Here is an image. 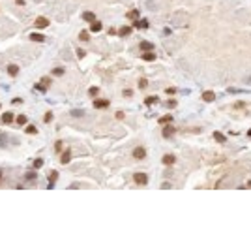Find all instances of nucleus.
<instances>
[{
    "label": "nucleus",
    "mask_w": 251,
    "mask_h": 250,
    "mask_svg": "<svg viewBox=\"0 0 251 250\" xmlns=\"http://www.w3.org/2000/svg\"><path fill=\"white\" fill-rule=\"evenodd\" d=\"M133 181L137 182V184H141V186H144L146 182H148V177L144 175V173H135L133 175Z\"/></svg>",
    "instance_id": "obj_1"
},
{
    "label": "nucleus",
    "mask_w": 251,
    "mask_h": 250,
    "mask_svg": "<svg viewBox=\"0 0 251 250\" xmlns=\"http://www.w3.org/2000/svg\"><path fill=\"white\" fill-rule=\"evenodd\" d=\"M34 25H36V28H45V26H49V19L47 17H36Z\"/></svg>",
    "instance_id": "obj_2"
},
{
    "label": "nucleus",
    "mask_w": 251,
    "mask_h": 250,
    "mask_svg": "<svg viewBox=\"0 0 251 250\" xmlns=\"http://www.w3.org/2000/svg\"><path fill=\"white\" fill-rule=\"evenodd\" d=\"M133 156H135V158H137V160H142V158H144V156H146V150H144V149H142V147H137V149H135V150H133Z\"/></svg>",
    "instance_id": "obj_3"
},
{
    "label": "nucleus",
    "mask_w": 251,
    "mask_h": 250,
    "mask_svg": "<svg viewBox=\"0 0 251 250\" xmlns=\"http://www.w3.org/2000/svg\"><path fill=\"white\" fill-rule=\"evenodd\" d=\"M94 107L96 109H105V107H109V100H94Z\"/></svg>",
    "instance_id": "obj_4"
},
{
    "label": "nucleus",
    "mask_w": 251,
    "mask_h": 250,
    "mask_svg": "<svg viewBox=\"0 0 251 250\" xmlns=\"http://www.w3.org/2000/svg\"><path fill=\"white\" fill-rule=\"evenodd\" d=\"M141 58H142V60H146V62H152V60H156V53H152V51H146L144 55H141Z\"/></svg>",
    "instance_id": "obj_5"
},
{
    "label": "nucleus",
    "mask_w": 251,
    "mask_h": 250,
    "mask_svg": "<svg viewBox=\"0 0 251 250\" xmlns=\"http://www.w3.org/2000/svg\"><path fill=\"white\" fill-rule=\"evenodd\" d=\"M202 100L204 102H214L216 100V94H214L212 90H206V92H202Z\"/></svg>",
    "instance_id": "obj_6"
},
{
    "label": "nucleus",
    "mask_w": 251,
    "mask_h": 250,
    "mask_svg": "<svg viewBox=\"0 0 251 250\" xmlns=\"http://www.w3.org/2000/svg\"><path fill=\"white\" fill-rule=\"evenodd\" d=\"M133 26H135V28H148V21H146V19L135 21V23H133Z\"/></svg>",
    "instance_id": "obj_7"
},
{
    "label": "nucleus",
    "mask_w": 251,
    "mask_h": 250,
    "mask_svg": "<svg viewBox=\"0 0 251 250\" xmlns=\"http://www.w3.org/2000/svg\"><path fill=\"white\" fill-rule=\"evenodd\" d=\"M58 179V171H51L49 173V188H53L54 186V181Z\"/></svg>",
    "instance_id": "obj_8"
},
{
    "label": "nucleus",
    "mask_w": 251,
    "mask_h": 250,
    "mask_svg": "<svg viewBox=\"0 0 251 250\" xmlns=\"http://www.w3.org/2000/svg\"><path fill=\"white\" fill-rule=\"evenodd\" d=\"M161 162H163L165 166H173V164H174V156H173V154H165Z\"/></svg>",
    "instance_id": "obj_9"
},
{
    "label": "nucleus",
    "mask_w": 251,
    "mask_h": 250,
    "mask_svg": "<svg viewBox=\"0 0 251 250\" xmlns=\"http://www.w3.org/2000/svg\"><path fill=\"white\" fill-rule=\"evenodd\" d=\"M83 19H85V21H88V23L96 21V15H94V11H85V13H83Z\"/></svg>",
    "instance_id": "obj_10"
},
{
    "label": "nucleus",
    "mask_w": 251,
    "mask_h": 250,
    "mask_svg": "<svg viewBox=\"0 0 251 250\" xmlns=\"http://www.w3.org/2000/svg\"><path fill=\"white\" fill-rule=\"evenodd\" d=\"M103 26H101V23L99 21H92V25H90V32H99Z\"/></svg>",
    "instance_id": "obj_11"
},
{
    "label": "nucleus",
    "mask_w": 251,
    "mask_h": 250,
    "mask_svg": "<svg viewBox=\"0 0 251 250\" xmlns=\"http://www.w3.org/2000/svg\"><path fill=\"white\" fill-rule=\"evenodd\" d=\"M8 73H10L11 77H15V75L19 73V66H15V64H10V66H8Z\"/></svg>",
    "instance_id": "obj_12"
},
{
    "label": "nucleus",
    "mask_w": 251,
    "mask_h": 250,
    "mask_svg": "<svg viewBox=\"0 0 251 250\" xmlns=\"http://www.w3.org/2000/svg\"><path fill=\"white\" fill-rule=\"evenodd\" d=\"M141 49L142 51H152L154 49V43L152 42H141Z\"/></svg>",
    "instance_id": "obj_13"
},
{
    "label": "nucleus",
    "mask_w": 251,
    "mask_h": 250,
    "mask_svg": "<svg viewBox=\"0 0 251 250\" xmlns=\"http://www.w3.org/2000/svg\"><path fill=\"white\" fill-rule=\"evenodd\" d=\"M30 39H32V42H38V43H41V42H45V38H43V36L41 34H30Z\"/></svg>",
    "instance_id": "obj_14"
},
{
    "label": "nucleus",
    "mask_w": 251,
    "mask_h": 250,
    "mask_svg": "<svg viewBox=\"0 0 251 250\" xmlns=\"http://www.w3.org/2000/svg\"><path fill=\"white\" fill-rule=\"evenodd\" d=\"M69 158H71V152H69V150H66V152H62V160H60V162L66 166L67 162H69Z\"/></svg>",
    "instance_id": "obj_15"
},
{
    "label": "nucleus",
    "mask_w": 251,
    "mask_h": 250,
    "mask_svg": "<svg viewBox=\"0 0 251 250\" xmlns=\"http://www.w3.org/2000/svg\"><path fill=\"white\" fill-rule=\"evenodd\" d=\"M11 120H13V113H6V115L2 117V122H4V124H10Z\"/></svg>",
    "instance_id": "obj_16"
},
{
    "label": "nucleus",
    "mask_w": 251,
    "mask_h": 250,
    "mask_svg": "<svg viewBox=\"0 0 251 250\" xmlns=\"http://www.w3.org/2000/svg\"><path fill=\"white\" fill-rule=\"evenodd\" d=\"M131 30H133L131 26H124V28L118 30V34H120V36H129V34H131Z\"/></svg>",
    "instance_id": "obj_17"
},
{
    "label": "nucleus",
    "mask_w": 251,
    "mask_h": 250,
    "mask_svg": "<svg viewBox=\"0 0 251 250\" xmlns=\"http://www.w3.org/2000/svg\"><path fill=\"white\" fill-rule=\"evenodd\" d=\"M174 134V128H171V126H167V128H163V137H171Z\"/></svg>",
    "instance_id": "obj_18"
},
{
    "label": "nucleus",
    "mask_w": 251,
    "mask_h": 250,
    "mask_svg": "<svg viewBox=\"0 0 251 250\" xmlns=\"http://www.w3.org/2000/svg\"><path fill=\"white\" fill-rule=\"evenodd\" d=\"M144 104L146 105H154V104H157V96H148L144 100Z\"/></svg>",
    "instance_id": "obj_19"
},
{
    "label": "nucleus",
    "mask_w": 251,
    "mask_h": 250,
    "mask_svg": "<svg viewBox=\"0 0 251 250\" xmlns=\"http://www.w3.org/2000/svg\"><path fill=\"white\" fill-rule=\"evenodd\" d=\"M214 139L219 141V143H225V136H223L221 132H214Z\"/></svg>",
    "instance_id": "obj_20"
},
{
    "label": "nucleus",
    "mask_w": 251,
    "mask_h": 250,
    "mask_svg": "<svg viewBox=\"0 0 251 250\" xmlns=\"http://www.w3.org/2000/svg\"><path fill=\"white\" fill-rule=\"evenodd\" d=\"M171 120H173V115H165V117L159 118V124H167V122H171Z\"/></svg>",
    "instance_id": "obj_21"
},
{
    "label": "nucleus",
    "mask_w": 251,
    "mask_h": 250,
    "mask_svg": "<svg viewBox=\"0 0 251 250\" xmlns=\"http://www.w3.org/2000/svg\"><path fill=\"white\" fill-rule=\"evenodd\" d=\"M126 17H127V19H137V17H139V10H131Z\"/></svg>",
    "instance_id": "obj_22"
},
{
    "label": "nucleus",
    "mask_w": 251,
    "mask_h": 250,
    "mask_svg": "<svg viewBox=\"0 0 251 250\" xmlns=\"http://www.w3.org/2000/svg\"><path fill=\"white\" fill-rule=\"evenodd\" d=\"M139 87H141V89H146V87H148V81H146L144 77H141L139 79Z\"/></svg>",
    "instance_id": "obj_23"
},
{
    "label": "nucleus",
    "mask_w": 251,
    "mask_h": 250,
    "mask_svg": "<svg viewBox=\"0 0 251 250\" xmlns=\"http://www.w3.org/2000/svg\"><path fill=\"white\" fill-rule=\"evenodd\" d=\"M79 38H81V42H88V32H86V30H83V32L79 34Z\"/></svg>",
    "instance_id": "obj_24"
},
{
    "label": "nucleus",
    "mask_w": 251,
    "mask_h": 250,
    "mask_svg": "<svg viewBox=\"0 0 251 250\" xmlns=\"http://www.w3.org/2000/svg\"><path fill=\"white\" fill-rule=\"evenodd\" d=\"M26 134H30V136H34V134H38V130H36V126H26Z\"/></svg>",
    "instance_id": "obj_25"
},
{
    "label": "nucleus",
    "mask_w": 251,
    "mask_h": 250,
    "mask_svg": "<svg viewBox=\"0 0 251 250\" xmlns=\"http://www.w3.org/2000/svg\"><path fill=\"white\" fill-rule=\"evenodd\" d=\"M43 166V160L41 158H38V160H34V169H39Z\"/></svg>",
    "instance_id": "obj_26"
},
{
    "label": "nucleus",
    "mask_w": 251,
    "mask_h": 250,
    "mask_svg": "<svg viewBox=\"0 0 251 250\" xmlns=\"http://www.w3.org/2000/svg\"><path fill=\"white\" fill-rule=\"evenodd\" d=\"M17 124H26V117H25V115H19V117H17Z\"/></svg>",
    "instance_id": "obj_27"
},
{
    "label": "nucleus",
    "mask_w": 251,
    "mask_h": 250,
    "mask_svg": "<svg viewBox=\"0 0 251 250\" xmlns=\"http://www.w3.org/2000/svg\"><path fill=\"white\" fill-rule=\"evenodd\" d=\"M43 120H45V122H51V120H53V113H51V111H49V113H45Z\"/></svg>",
    "instance_id": "obj_28"
},
{
    "label": "nucleus",
    "mask_w": 251,
    "mask_h": 250,
    "mask_svg": "<svg viewBox=\"0 0 251 250\" xmlns=\"http://www.w3.org/2000/svg\"><path fill=\"white\" fill-rule=\"evenodd\" d=\"M53 75H64V68H54V70H53Z\"/></svg>",
    "instance_id": "obj_29"
},
{
    "label": "nucleus",
    "mask_w": 251,
    "mask_h": 250,
    "mask_svg": "<svg viewBox=\"0 0 251 250\" xmlns=\"http://www.w3.org/2000/svg\"><path fill=\"white\" fill-rule=\"evenodd\" d=\"M36 89H38V90H41V92H45V90H47V87L43 85V83H39V85H36Z\"/></svg>",
    "instance_id": "obj_30"
},
{
    "label": "nucleus",
    "mask_w": 251,
    "mask_h": 250,
    "mask_svg": "<svg viewBox=\"0 0 251 250\" xmlns=\"http://www.w3.org/2000/svg\"><path fill=\"white\" fill-rule=\"evenodd\" d=\"M62 145H64L62 141H56V143H54V149H56L58 152H60V150H62Z\"/></svg>",
    "instance_id": "obj_31"
},
{
    "label": "nucleus",
    "mask_w": 251,
    "mask_h": 250,
    "mask_svg": "<svg viewBox=\"0 0 251 250\" xmlns=\"http://www.w3.org/2000/svg\"><path fill=\"white\" fill-rule=\"evenodd\" d=\"M88 92H90V94H92V96H96V94H98V92H99V89H98V87H92V89H90V90H88Z\"/></svg>",
    "instance_id": "obj_32"
},
{
    "label": "nucleus",
    "mask_w": 251,
    "mask_h": 250,
    "mask_svg": "<svg viewBox=\"0 0 251 250\" xmlns=\"http://www.w3.org/2000/svg\"><path fill=\"white\" fill-rule=\"evenodd\" d=\"M85 55H86V53H85V51H83V49H77V57H79V58H83V57H85Z\"/></svg>",
    "instance_id": "obj_33"
},
{
    "label": "nucleus",
    "mask_w": 251,
    "mask_h": 250,
    "mask_svg": "<svg viewBox=\"0 0 251 250\" xmlns=\"http://www.w3.org/2000/svg\"><path fill=\"white\" fill-rule=\"evenodd\" d=\"M41 83H43V85L47 87V85H49V83H51V79H49V77H43V79H41Z\"/></svg>",
    "instance_id": "obj_34"
},
{
    "label": "nucleus",
    "mask_w": 251,
    "mask_h": 250,
    "mask_svg": "<svg viewBox=\"0 0 251 250\" xmlns=\"http://www.w3.org/2000/svg\"><path fill=\"white\" fill-rule=\"evenodd\" d=\"M174 105H176V102H174V100H171V102H167V107H169V109H171V107H174Z\"/></svg>",
    "instance_id": "obj_35"
},
{
    "label": "nucleus",
    "mask_w": 251,
    "mask_h": 250,
    "mask_svg": "<svg viewBox=\"0 0 251 250\" xmlns=\"http://www.w3.org/2000/svg\"><path fill=\"white\" fill-rule=\"evenodd\" d=\"M34 177H36V173H26V179H28V181H32Z\"/></svg>",
    "instance_id": "obj_36"
},
{
    "label": "nucleus",
    "mask_w": 251,
    "mask_h": 250,
    "mask_svg": "<svg viewBox=\"0 0 251 250\" xmlns=\"http://www.w3.org/2000/svg\"><path fill=\"white\" fill-rule=\"evenodd\" d=\"M131 94H133V90H129V89L124 90V96H131Z\"/></svg>",
    "instance_id": "obj_37"
},
{
    "label": "nucleus",
    "mask_w": 251,
    "mask_h": 250,
    "mask_svg": "<svg viewBox=\"0 0 251 250\" xmlns=\"http://www.w3.org/2000/svg\"><path fill=\"white\" fill-rule=\"evenodd\" d=\"M15 2H17L19 6H23V4H25V0H15Z\"/></svg>",
    "instance_id": "obj_38"
},
{
    "label": "nucleus",
    "mask_w": 251,
    "mask_h": 250,
    "mask_svg": "<svg viewBox=\"0 0 251 250\" xmlns=\"http://www.w3.org/2000/svg\"><path fill=\"white\" fill-rule=\"evenodd\" d=\"M248 136H249V137H251V130H249V132H248Z\"/></svg>",
    "instance_id": "obj_39"
},
{
    "label": "nucleus",
    "mask_w": 251,
    "mask_h": 250,
    "mask_svg": "<svg viewBox=\"0 0 251 250\" xmlns=\"http://www.w3.org/2000/svg\"><path fill=\"white\" fill-rule=\"evenodd\" d=\"M0 177H2V173H0Z\"/></svg>",
    "instance_id": "obj_40"
}]
</instances>
